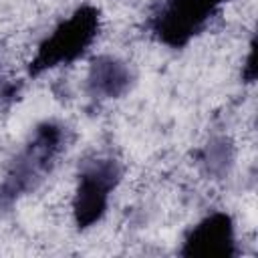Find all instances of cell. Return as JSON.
I'll return each mask as SVG.
<instances>
[{"label":"cell","mask_w":258,"mask_h":258,"mask_svg":"<svg viewBox=\"0 0 258 258\" xmlns=\"http://www.w3.org/2000/svg\"><path fill=\"white\" fill-rule=\"evenodd\" d=\"M97 34L99 10L93 6H81L44 38L30 64V73H42L77 60L95 42Z\"/></svg>","instance_id":"obj_2"},{"label":"cell","mask_w":258,"mask_h":258,"mask_svg":"<svg viewBox=\"0 0 258 258\" xmlns=\"http://www.w3.org/2000/svg\"><path fill=\"white\" fill-rule=\"evenodd\" d=\"M236 238L232 218L224 212H214L200 220L185 236L183 256H232Z\"/></svg>","instance_id":"obj_5"},{"label":"cell","mask_w":258,"mask_h":258,"mask_svg":"<svg viewBox=\"0 0 258 258\" xmlns=\"http://www.w3.org/2000/svg\"><path fill=\"white\" fill-rule=\"evenodd\" d=\"M64 141V131L52 121H44L34 129V135L24 149L10 163L4 181L0 185V204L8 206L20 196L38 187V183L50 173L54 159L58 157Z\"/></svg>","instance_id":"obj_1"},{"label":"cell","mask_w":258,"mask_h":258,"mask_svg":"<svg viewBox=\"0 0 258 258\" xmlns=\"http://www.w3.org/2000/svg\"><path fill=\"white\" fill-rule=\"evenodd\" d=\"M224 0H165L155 14L153 30L169 46H183L196 36Z\"/></svg>","instance_id":"obj_4"},{"label":"cell","mask_w":258,"mask_h":258,"mask_svg":"<svg viewBox=\"0 0 258 258\" xmlns=\"http://www.w3.org/2000/svg\"><path fill=\"white\" fill-rule=\"evenodd\" d=\"M121 181V165L113 157L89 161L77 181L73 198V216L81 230L95 226L109 208V198Z\"/></svg>","instance_id":"obj_3"},{"label":"cell","mask_w":258,"mask_h":258,"mask_svg":"<svg viewBox=\"0 0 258 258\" xmlns=\"http://www.w3.org/2000/svg\"><path fill=\"white\" fill-rule=\"evenodd\" d=\"M133 83L129 64L113 54H99L91 60L87 73V89L99 99H119Z\"/></svg>","instance_id":"obj_6"},{"label":"cell","mask_w":258,"mask_h":258,"mask_svg":"<svg viewBox=\"0 0 258 258\" xmlns=\"http://www.w3.org/2000/svg\"><path fill=\"white\" fill-rule=\"evenodd\" d=\"M200 161L210 175L224 177L234 163V145L226 137H214L202 149Z\"/></svg>","instance_id":"obj_7"}]
</instances>
